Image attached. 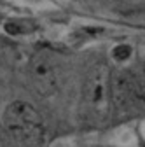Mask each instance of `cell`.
<instances>
[{"mask_svg": "<svg viewBox=\"0 0 145 147\" xmlns=\"http://www.w3.org/2000/svg\"><path fill=\"white\" fill-rule=\"evenodd\" d=\"M84 103L96 117H105L110 112V68L105 63H98L89 70L84 82Z\"/></svg>", "mask_w": 145, "mask_h": 147, "instance_id": "cell-1", "label": "cell"}, {"mask_svg": "<svg viewBox=\"0 0 145 147\" xmlns=\"http://www.w3.org/2000/svg\"><path fill=\"white\" fill-rule=\"evenodd\" d=\"M5 130L19 140H30L40 133L42 117L39 110L26 102H14L4 112Z\"/></svg>", "mask_w": 145, "mask_h": 147, "instance_id": "cell-2", "label": "cell"}, {"mask_svg": "<svg viewBox=\"0 0 145 147\" xmlns=\"http://www.w3.org/2000/svg\"><path fill=\"white\" fill-rule=\"evenodd\" d=\"M110 91H112V103L117 109H130L135 103L145 100V91L126 70H117L110 74Z\"/></svg>", "mask_w": 145, "mask_h": 147, "instance_id": "cell-3", "label": "cell"}, {"mask_svg": "<svg viewBox=\"0 0 145 147\" xmlns=\"http://www.w3.org/2000/svg\"><path fill=\"white\" fill-rule=\"evenodd\" d=\"M30 79L40 96H51L58 89V70L47 53L33 54L30 61Z\"/></svg>", "mask_w": 145, "mask_h": 147, "instance_id": "cell-4", "label": "cell"}, {"mask_svg": "<svg viewBox=\"0 0 145 147\" xmlns=\"http://www.w3.org/2000/svg\"><path fill=\"white\" fill-rule=\"evenodd\" d=\"M131 56H133V46L131 44H117L112 49V58L119 63L131 60Z\"/></svg>", "mask_w": 145, "mask_h": 147, "instance_id": "cell-5", "label": "cell"}, {"mask_svg": "<svg viewBox=\"0 0 145 147\" xmlns=\"http://www.w3.org/2000/svg\"><path fill=\"white\" fill-rule=\"evenodd\" d=\"M121 2H126V4H145V0H121Z\"/></svg>", "mask_w": 145, "mask_h": 147, "instance_id": "cell-6", "label": "cell"}, {"mask_svg": "<svg viewBox=\"0 0 145 147\" xmlns=\"http://www.w3.org/2000/svg\"><path fill=\"white\" fill-rule=\"evenodd\" d=\"M0 147H2V142H0Z\"/></svg>", "mask_w": 145, "mask_h": 147, "instance_id": "cell-7", "label": "cell"}]
</instances>
